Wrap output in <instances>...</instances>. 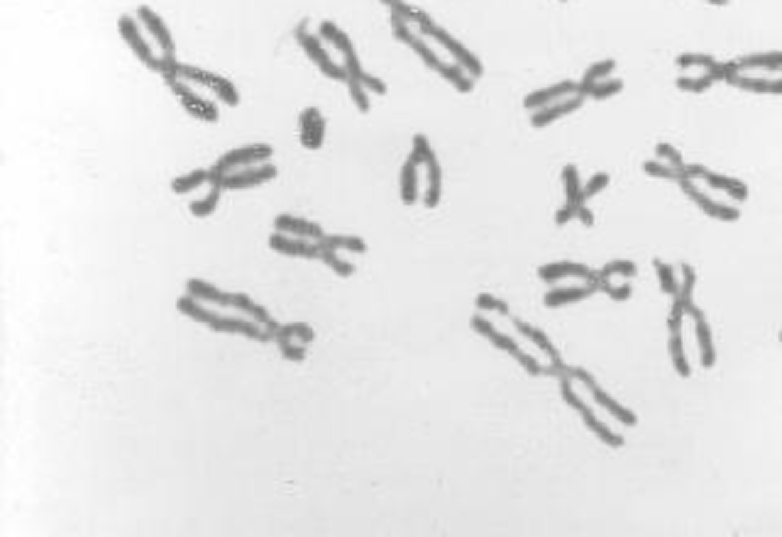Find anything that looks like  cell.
I'll use <instances>...</instances> for the list:
<instances>
[{"mask_svg":"<svg viewBox=\"0 0 782 537\" xmlns=\"http://www.w3.org/2000/svg\"><path fill=\"white\" fill-rule=\"evenodd\" d=\"M560 396H563V401L567 403V406H572L577 413L582 415V420H585V425H587L589 430H592L594 435L599 437V440L604 442V445L616 447V450H619V447H624V437H621L619 433H614V430H609L607 425H604L602 420H599L597 415H594L592 408H589L587 403L580 398V393L575 391V386H572V379H570V376H560Z\"/></svg>","mask_w":782,"mask_h":537,"instance_id":"6da1fadb","label":"cell"},{"mask_svg":"<svg viewBox=\"0 0 782 537\" xmlns=\"http://www.w3.org/2000/svg\"><path fill=\"white\" fill-rule=\"evenodd\" d=\"M418 30H421V35H423V37H431V40L438 42L443 49H448L450 57H453L455 62L460 64L462 69H465L467 74L472 76V79H479V76L484 74V66H482V62H479V59L475 57V54H472L470 49H467L465 44H462L460 40H455V37L450 35L448 30H443V27L435 25L433 20L421 22V25H418Z\"/></svg>","mask_w":782,"mask_h":537,"instance_id":"7a4b0ae2","label":"cell"},{"mask_svg":"<svg viewBox=\"0 0 782 537\" xmlns=\"http://www.w3.org/2000/svg\"><path fill=\"white\" fill-rule=\"evenodd\" d=\"M565 376H570L572 381H580V384H585L587 389H589V393H592V398L599 403V408H602V411H607L611 418L619 420L621 425H629V428H633V425L638 423L636 413L629 411L626 406H621L616 398H611L609 393L604 391L602 386L597 384V381H594V376L589 374L587 369H582V367H567L565 369Z\"/></svg>","mask_w":782,"mask_h":537,"instance_id":"3957f363","label":"cell"},{"mask_svg":"<svg viewBox=\"0 0 782 537\" xmlns=\"http://www.w3.org/2000/svg\"><path fill=\"white\" fill-rule=\"evenodd\" d=\"M296 40H299L301 49L306 52V57L311 59L318 69H321L323 76H328V79H333V81H348V71H345V66L335 64L333 59H330V54L326 52V47H323L321 35L308 32L306 22H301V25L296 27Z\"/></svg>","mask_w":782,"mask_h":537,"instance_id":"277c9868","label":"cell"},{"mask_svg":"<svg viewBox=\"0 0 782 537\" xmlns=\"http://www.w3.org/2000/svg\"><path fill=\"white\" fill-rule=\"evenodd\" d=\"M179 79L208 88V91H211L218 101H223L225 105H238L240 103V91L233 86V83H230L228 79H223V76L213 74V71L201 69V66L181 64L179 66Z\"/></svg>","mask_w":782,"mask_h":537,"instance_id":"5b68a950","label":"cell"},{"mask_svg":"<svg viewBox=\"0 0 782 537\" xmlns=\"http://www.w3.org/2000/svg\"><path fill=\"white\" fill-rule=\"evenodd\" d=\"M164 83L169 86V91L179 98V103L184 105V110L189 115H194L198 120H206V123H216L218 120V105L208 98H201L194 88L189 86V81L179 79V76H167Z\"/></svg>","mask_w":782,"mask_h":537,"instance_id":"8992f818","label":"cell"},{"mask_svg":"<svg viewBox=\"0 0 782 537\" xmlns=\"http://www.w3.org/2000/svg\"><path fill=\"white\" fill-rule=\"evenodd\" d=\"M318 35H321V40L330 42L340 54H343V59H345L343 66H345V71H348V79H362L365 69H362L360 59H357L355 44H352V40L348 37V32L340 30L333 20H323L321 27H318Z\"/></svg>","mask_w":782,"mask_h":537,"instance_id":"52a82bcc","label":"cell"},{"mask_svg":"<svg viewBox=\"0 0 782 537\" xmlns=\"http://www.w3.org/2000/svg\"><path fill=\"white\" fill-rule=\"evenodd\" d=\"M140 20L130 18V15H123V18L118 20V30H120V37L125 40V44L130 47V52L135 54L137 59H140L142 64L147 66L150 71H157L159 74V57L154 54L152 44L145 40V35H142L140 25H137Z\"/></svg>","mask_w":782,"mask_h":537,"instance_id":"ba28073f","label":"cell"},{"mask_svg":"<svg viewBox=\"0 0 782 537\" xmlns=\"http://www.w3.org/2000/svg\"><path fill=\"white\" fill-rule=\"evenodd\" d=\"M274 157V147L264 145V142H255V145H242L235 147L230 152H225L223 157L218 159V166L223 171H235V169H245V166H255V164H264Z\"/></svg>","mask_w":782,"mask_h":537,"instance_id":"9c48e42d","label":"cell"},{"mask_svg":"<svg viewBox=\"0 0 782 537\" xmlns=\"http://www.w3.org/2000/svg\"><path fill=\"white\" fill-rule=\"evenodd\" d=\"M277 166L272 162L264 164H255V166H245V169H235L225 176V191H245V188H255L262 186L267 181L277 179Z\"/></svg>","mask_w":782,"mask_h":537,"instance_id":"30bf717a","label":"cell"},{"mask_svg":"<svg viewBox=\"0 0 782 537\" xmlns=\"http://www.w3.org/2000/svg\"><path fill=\"white\" fill-rule=\"evenodd\" d=\"M680 188L687 193V196H690L692 203H697V208L702 210L704 215H709V218L724 220V223H736V220L741 218L739 208L726 206V203H717L714 198H709L707 193L699 191V188L695 186V181H680Z\"/></svg>","mask_w":782,"mask_h":537,"instance_id":"8fae6325","label":"cell"},{"mask_svg":"<svg viewBox=\"0 0 782 537\" xmlns=\"http://www.w3.org/2000/svg\"><path fill=\"white\" fill-rule=\"evenodd\" d=\"M269 247H272L277 254H284V257H299V259H318V254H321V242L286 235V232H279V230L269 237Z\"/></svg>","mask_w":782,"mask_h":537,"instance_id":"7c38bea8","label":"cell"},{"mask_svg":"<svg viewBox=\"0 0 782 537\" xmlns=\"http://www.w3.org/2000/svg\"><path fill=\"white\" fill-rule=\"evenodd\" d=\"M208 328L213 332H225V335H242V337H247V340H260V342L272 340V335H269L264 325L260 328V323H255V320L235 318V315H218Z\"/></svg>","mask_w":782,"mask_h":537,"instance_id":"4fadbf2b","label":"cell"},{"mask_svg":"<svg viewBox=\"0 0 782 537\" xmlns=\"http://www.w3.org/2000/svg\"><path fill=\"white\" fill-rule=\"evenodd\" d=\"M299 135H301V145L304 149H316L323 147V140H326V118L318 108H306L301 110L299 118Z\"/></svg>","mask_w":782,"mask_h":537,"instance_id":"5bb4252c","label":"cell"},{"mask_svg":"<svg viewBox=\"0 0 782 537\" xmlns=\"http://www.w3.org/2000/svg\"><path fill=\"white\" fill-rule=\"evenodd\" d=\"M137 20L145 25V30L150 32L152 40H157V47L162 49V54H176L172 32H169L167 22L159 18V15L150 8V5H140V8H137Z\"/></svg>","mask_w":782,"mask_h":537,"instance_id":"9a60e30c","label":"cell"},{"mask_svg":"<svg viewBox=\"0 0 782 537\" xmlns=\"http://www.w3.org/2000/svg\"><path fill=\"white\" fill-rule=\"evenodd\" d=\"M582 103H585V96L575 93V96L563 98V101H558V103H550V105H545V108L533 110L531 125L536 127V130H541V127H548L550 123H555V120H560V118H565V115H572L575 110H580Z\"/></svg>","mask_w":782,"mask_h":537,"instance_id":"2e32d148","label":"cell"},{"mask_svg":"<svg viewBox=\"0 0 782 537\" xmlns=\"http://www.w3.org/2000/svg\"><path fill=\"white\" fill-rule=\"evenodd\" d=\"M274 230L286 232V235H294V237H304V240H313V242H321L323 237H326V230H323L318 223H311V220H304V218H296V215H289V213L277 215V220H274Z\"/></svg>","mask_w":782,"mask_h":537,"instance_id":"e0dca14e","label":"cell"},{"mask_svg":"<svg viewBox=\"0 0 782 537\" xmlns=\"http://www.w3.org/2000/svg\"><path fill=\"white\" fill-rule=\"evenodd\" d=\"M575 93H577V83L575 81H560V83H553V86H548V88H541V91L528 93L526 101H523V108L538 110V108H545V105H550V103L563 101V98L575 96Z\"/></svg>","mask_w":782,"mask_h":537,"instance_id":"ac0fdd59","label":"cell"},{"mask_svg":"<svg viewBox=\"0 0 782 537\" xmlns=\"http://www.w3.org/2000/svg\"><path fill=\"white\" fill-rule=\"evenodd\" d=\"M228 308H235V310H238V313H245L250 320H255V323L264 325L269 335H272V330L279 325L277 320L272 318V313H269V310L264 308V306H260V303L252 301V298L247 296V293H230V303H228Z\"/></svg>","mask_w":782,"mask_h":537,"instance_id":"d6986e66","label":"cell"},{"mask_svg":"<svg viewBox=\"0 0 782 537\" xmlns=\"http://www.w3.org/2000/svg\"><path fill=\"white\" fill-rule=\"evenodd\" d=\"M589 274H592V269L580 262H553V264H543V267L538 269V276H541L543 281H548V284H555V281H560V279H570V276H577V279L587 281Z\"/></svg>","mask_w":782,"mask_h":537,"instance_id":"ffe728a7","label":"cell"},{"mask_svg":"<svg viewBox=\"0 0 782 537\" xmlns=\"http://www.w3.org/2000/svg\"><path fill=\"white\" fill-rule=\"evenodd\" d=\"M592 293H597L589 284L585 286H565V289H553L543 296V303L548 308H563V306H572V303H580L589 298Z\"/></svg>","mask_w":782,"mask_h":537,"instance_id":"44dd1931","label":"cell"},{"mask_svg":"<svg viewBox=\"0 0 782 537\" xmlns=\"http://www.w3.org/2000/svg\"><path fill=\"white\" fill-rule=\"evenodd\" d=\"M186 293L198 298V301H203V303H213V306H218V308H228V303H230V293L228 291H220L218 286L208 284V281H203V279H189L186 281Z\"/></svg>","mask_w":782,"mask_h":537,"instance_id":"7402d4cb","label":"cell"},{"mask_svg":"<svg viewBox=\"0 0 782 537\" xmlns=\"http://www.w3.org/2000/svg\"><path fill=\"white\" fill-rule=\"evenodd\" d=\"M514 328L519 330L521 335L526 337V340H531L533 345L538 347V350L548 354L550 364H563V359H560V354H558V350H555V345H553V342H550V337L545 335L543 330L533 328V325H528L526 320H521V318H514Z\"/></svg>","mask_w":782,"mask_h":537,"instance_id":"603a6c76","label":"cell"},{"mask_svg":"<svg viewBox=\"0 0 782 537\" xmlns=\"http://www.w3.org/2000/svg\"><path fill=\"white\" fill-rule=\"evenodd\" d=\"M731 86L741 88V91L748 93H770V96H782V79H761V76H743L736 74L734 79L729 81Z\"/></svg>","mask_w":782,"mask_h":537,"instance_id":"cb8c5ba5","label":"cell"},{"mask_svg":"<svg viewBox=\"0 0 782 537\" xmlns=\"http://www.w3.org/2000/svg\"><path fill=\"white\" fill-rule=\"evenodd\" d=\"M702 181L709 188H717V191L729 193L734 201H746V198H748V186L743 184V181L734 179V176H724V174H717V171H709L707 169V174L702 176Z\"/></svg>","mask_w":782,"mask_h":537,"instance_id":"d4e9b609","label":"cell"},{"mask_svg":"<svg viewBox=\"0 0 782 537\" xmlns=\"http://www.w3.org/2000/svg\"><path fill=\"white\" fill-rule=\"evenodd\" d=\"M695 335H697V347H699V359H702L704 369H712L717 364V350H714V340H712V328H709L707 318H697L695 320Z\"/></svg>","mask_w":782,"mask_h":537,"instance_id":"484cf974","label":"cell"},{"mask_svg":"<svg viewBox=\"0 0 782 537\" xmlns=\"http://www.w3.org/2000/svg\"><path fill=\"white\" fill-rule=\"evenodd\" d=\"M426 193H423V206L426 208H438L440 196H443V169H440L438 159H431L426 164Z\"/></svg>","mask_w":782,"mask_h":537,"instance_id":"4316f807","label":"cell"},{"mask_svg":"<svg viewBox=\"0 0 782 537\" xmlns=\"http://www.w3.org/2000/svg\"><path fill=\"white\" fill-rule=\"evenodd\" d=\"M176 308H179V313L186 315L189 320H196V323H203V325H211L213 320H216L218 315H220V313H216V310L206 308V306H203V301H198V298L189 296V293H186V296H181L179 301H176Z\"/></svg>","mask_w":782,"mask_h":537,"instance_id":"83f0119b","label":"cell"},{"mask_svg":"<svg viewBox=\"0 0 782 537\" xmlns=\"http://www.w3.org/2000/svg\"><path fill=\"white\" fill-rule=\"evenodd\" d=\"M272 340L274 342L294 340V342H301V345H308V342L316 340V332H313L311 325H306V323H286V325H277V328L272 330Z\"/></svg>","mask_w":782,"mask_h":537,"instance_id":"f1b7e54d","label":"cell"},{"mask_svg":"<svg viewBox=\"0 0 782 537\" xmlns=\"http://www.w3.org/2000/svg\"><path fill=\"white\" fill-rule=\"evenodd\" d=\"M401 201L404 206H413L418 201V164L406 159L401 166Z\"/></svg>","mask_w":782,"mask_h":537,"instance_id":"f546056e","label":"cell"},{"mask_svg":"<svg viewBox=\"0 0 782 537\" xmlns=\"http://www.w3.org/2000/svg\"><path fill=\"white\" fill-rule=\"evenodd\" d=\"M741 71L751 69H763V71H782V52H763V54H751L743 57L739 62Z\"/></svg>","mask_w":782,"mask_h":537,"instance_id":"4dcf8cb0","label":"cell"},{"mask_svg":"<svg viewBox=\"0 0 782 537\" xmlns=\"http://www.w3.org/2000/svg\"><path fill=\"white\" fill-rule=\"evenodd\" d=\"M440 76H443L445 81L450 83V86H455L460 93H472L475 91V79H472L470 74H467L465 69H462L460 64H443L438 71Z\"/></svg>","mask_w":782,"mask_h":537,"instance_id":"1f68e13d","label":"cell"},{"mask_svg":"<svg viewBox=\"0 0 782 537\" xmlns=\"http://www.w3.org/2000/svg\"><path fill=\"white\" fill-rule=\"evenodd\" d=\"M225 188L220 184H211V191L206 193V196L201 198V201H191L189 203V210L191 215H196V218H208V215L216 213L218 203H220V196H223Z\"/></svg>","mask_w":782,"mask_h":537,"instance_id":"d6a6232c","label":"cell"},{"mask_svg":"<svg viewBox=\"0 0 782 537\" xmlns=\"http://www.w3.org/2000/svg\"><path fill=\"white\" fill-rule=\"evenodd\" d=\"M323 247H330V249H345V252H352V254H365L367 252V242L362 240V237L357 235H326L321 240Z\"/></svg>","mask_w":782,"mask_h":537,"instance_id":"836d02e7","label":"cell"},{"mask_svg":"<svg viewBox=\"0 0 782 537\" xmlns=\"http://www.w3.org/2000/svg\"><path fill=\"white\" fill-rule=\"evenodd\" d=\"M563 184H565V196L570 206H580V203H587L585 196H582V184H580V171H577L575 164H567L563 169Z\"/></svg>","mask_w":782,"mask_h":537,"instance_id":"e575fe53","label":"cell"},{"mask_svg":"<svg viewBox=\"0 0 782 537\" xmlns=\"http://www.w3.org/2000/svg\"><path fill=\"white\" fill-rule=\"evenodd\" d=\"M208 179H211V171L208 169L189 171V174H184V176H176L172 181V191L184 196V193H191V191H196V188H201L203 184H208Z\"/></svg>","mask_w":782,"mask_h":537,"instance_id":"d590c367","label":"cell"},{"mask_svg":"<svg viewBox=\"0 0 782 537\" xmlns=\"http://www.w3.org/2000/svg\"><path fill=\"white\" fill-rule=\"evenodd\" d=\"M670 359H673L675 372L680 374L682 379H687V376L692 374V367H690V362H687V357H685V345H682V332H673V335H670Z\"/></svg>","mask_w":782,"mask_h":537,"instance_id":"8d00e7d4","label":"cell"},{"mask_svg":"<svg viewBox=\"0 0 782 537\" xmlns=\"http://www.w3.org/2000/svg\"><path fill=\"white\" fill-rule=\"evenodd\" d=\"M318 259H321L328 269H333V274H338V276H352L355 274V264L345 262V259L338 254V249H330V247L321 245V254H318Z\"/></svg>","mask_w":782,"mask_h":537,"instance_id":"74e56055","label":"cell"},{"mask_svg":"<svg viewBox=\"0 0 782 537\" xmlns=\"http://www.w3.org/2000/svg\"><path fill=\"white\" fill-rule=\"evenodd\" d=\"M653 267L655 271H658V281H660V289H663L665 293H670V296H677L680 293V284H677V274L675 269L670 267V264L660 262V259H653Z\"/></svg>","mask_w":782,"mask_h":537,"instance_id":"f35d334b","label":"cell"},{"mask_svg":"<svg viewBox=\"0 0 782 537\" xmlns=\"http://www.w3.org/2000/svg\"><path fill=\"white\" fill-rule=\"evenodd\" d=\"M675 86L680 88V91H685V93H707L709 88L714 86V79L709 74H702V76H680V79L675 81Z\"/></svg>","mask_w":782,"mask_h":537,"instance_id":"ab89813d","label":"cell"},{"mask_svg":"<svg viewBox=\"0 0 782 537\" xmlns=\"http://www.w3.org/2000/svg\"><path fill=\"white\" fill-rule=\"evenodd\" d=\"M391 13H396L404 22H409V25L411 22L413 25H421V22L431 20V15H426L423 10H418V8H413V5L404 3V0H394V3H391Z\"/></svg>","mask_w":782,"mask_h":537,"instance_id":"60d3db41","label":"cell"},{"mask_svg":"<svg viewBox=\"0 0 782 537\" xmlns=\"http://www.w3.org/2000/svg\"><path fill=\"white\" fill-rule=\"evenodd\" d=\"M348 88H350V98L355 103V108L360 113H370L372 110V101H370V91L365 88V83L360 79H348Z\"/></svg>","mask_w":782,"mask_h":537,"instance_id":"b9f144b4","label":"cell"},{"mask_svg":"<svg viewBox=\"0 0 782 537\" xmlns=\"http://www.w3.org/2000/svg\"><path fill=\"white\" fill-rule=\"evenodd\" d=\"M643 171H646L648 176H653V179H668V181H677V184L682 181V169H675V166L663 164V162H646L643 164Z\"/></svg>","mask_w":782,"mask_h":537,"instance_id":"7bdbcfd3","label":"cell"},{"mask_svg":"<svg viewBox=\"0 0 782 537\" xmlns=\"http://www.w3.org/2000/svg\"><path fill=\"white\" fill-rule=\"evenodd\" d=\"M411 162H416L418 166H426L428 162H431V159H435V152H433V147H431V142H428V137L426 135H416V137H413V147H411Z\"/></svg>","mask_w":782,"mask_h":537,"instance_id":"ee69618b","label":"cell"},{"mask_svg":"<svg viewBox=\"0 0 782 537\" xmlns=\"http://www.w3.org/2000/svg\"><path fill=\"white\" fill-rule=\"evenodd\" d=\"M624 91V81L621 79H604L599 83H594L592 91H589V98H594V101H607V98L616 96V93Z\"/></svg>","mask_w":782,"mask_h":537,"instance_id":"f6af8a7d","label":"cell"},{"mask_svg":"<svg viewBox=\"0 0 782 537\" xmlns=\"http://www.w3.org/2000/svg\"><path fill=\"white\" fill-rule=\"evenodd\" d=\"M614 69H616L614 59H602V62L592 64L585 71V79H582V83H599V81L609 79V76L614 74Z\"/></svg>","mask_w":782,"mask_h":537,"instance_id":"bcb514c9","label":"cell"},{"mask_svg":"<svg viewBox=\"0 0 782 537\" xmlns=\"http://www.w3.org/2000/svg\"><path fill=\"white\" fill-rule=\"evenodd\" d=\"M475 306H477V310H482V313L509 315V306H506L504 301H499V298H494L492 293H479V296L475 298Z\"/></svg>","mask_w":782,"mask_h":537,"instance_id":"7dc6e473","label":"cell"},{"mask_svg":"<svg viewBox=\"0 0 782 537\" xmlns=\"http://www.w3.org/2000/svg\"><path fill=\"white\" fill-rule=\"evenodd\" d=\"M717 64V59L709 57V54H680L677 57V66L680 69H695V66H699V69H712V66Z\"/></svg>","mask_w":782,"mask_h":537,"instance_id":"c3c4849f","label":"cell"},{"mask_svg":"<svg viewBox=\"0 0 782 537\" xmlns=\"http://www.w3.org/2000/svg\"><path fill=\"white\" fill-rule=\"evenodd\" d=\"M277 345H279V350H282V357L286 362H304L306 359V345H301V342L279 340Z\"/></svg>","mask_w":782,"mask_h":537,"instance_id":"681fc988","label":"cell"},{"mask_svg":"<svg viewBox=\"0 0 782 537\" xmlns=\"http://www.w3.org/2000/svg\"><path fill=\"white\" fill-rule=\"evenodd\" d=\"M655 157L663 159L665 164L675 166V169H682V166H685V159H682V154L677 152L673 145H668V142H660V145H655Z\"/></svg>","mask_w":782,"mask_h":537,"instance_id":"f907efd6","label":"cell"},{"mask_svg":"<svg viewBox=\"0 0 782 537\" xmlns=\"http://www.w3.org/2000/svg\"><path fill=\"white\" fill-rule=\"evenodd\" d=\"M602 271L609 276V279L611 276H626V279H631V276L638 274V267L633 262H629V259H616V262H609Z\"/></svg>","mask_w":782,"mask_h":537,"instance_id":"816d5d0a","label":"cell"},{"mask_svg":"<svg viewBox=\"0 0 782 537\" xmlns=\"http://www.w3.org/2000/svg\"><path fill=\"white\" fill-rule=\"evenodd\" d=\"M607 186H609V174L607 171H599V174H594L592 179L587 181V186H582V196H585V201H589V198L599 196Z\"/></svg>","mask_w":782,"mask_h":537,"instance_id":"f5cc1de1","label":"cell"},{"mask_svg":"<svg viewBox=\"0 0 782 537\" xmlns=\"http://www.w3.org/2000/svg\"><path fill=\"white\" fill-rule=\"evenodd\" d=\"M360 81L365 83L367 91L377 93V96H384V93H387V83H384L382 79H377V76L367 74V71H365V74H362V79H360Z\"/></svg>","mask_w":782,"mask_h":537,"instance_id":"db71d44e","label":"cell"},{"mask_svg":"<svg viewBox=\"0 0 782 537\" xmlns=\"http://www.w3.org/2000/svg\"><path fill=\"white\" fill-rule=\"evenodd\" d=\"M707 174V166L702 164H685L682 166V181H697Z\"/></svg>","mask_w":782,"mask_h":537,"instance_id":"11a10c76","label":"cell"},{"mask_svg":"<svg viewBox=\"0 0 782 537\" xmlns=\"http://www.w3.org/2000/svg\"><path fill=\"white\" fill-rule=\"evenodd\" d=\"M607 293H609L611 301H629L631 293H633V286H631V284H621V286H614V284H611Z\"/></svg>","mask_w":782,"mask_h":537,"instance_id":"9f6ffc18","label":"cell"},{"mask_svg":"<svg viewBox=\"0 0 782 537\" xmlns=\"http://www.w3.org/2000/svg\"><path fill=\"white\" fill-rule=\"evenodd\" d=\"M575 210H577L575 206H570V203H565V206L560 208L558 213H555V225H567L572 218H575Z\"/></svg>","mask_w":782,"mask_h":537,"instance_id":"6f0895ef","label":"cell"},{"mask_svg":"<svg viewBox=\"0 0 782 537\" xmlns=\"http://www.w3.org/2000/svg\"><path fill=\"white\" fill-rule=\"evenodd\" d=\"M575 218L580 220L582 225H587V228H592V225H594V213L587 208V203H580V206H577Z\"/></svg>","mask_w":782,"mask_h":537,"instance_id":"680465c9","label":"cell"},{"mask_svg":"<svg viewBox=\"0 0 782 537\" xmlns=\"http://www.w3.org/2000/svg\"><path fill=\"white\" fill-rule=\"evenodd\" d=\"M712 5H729V0H709Z\"/></svg>","mask_w":782,"mask_h":537,"instance_id":"91938a15","label":"cell"},{"mask_svg":"<svg viewBox=\"0 0 782 537\" xmlns=\"http://www.w3.org/2000/svg\"><path fill=\"white\" fill-rule=\"evenodd\" d=\"M382 3H387V5H391V3H394V0H382Z\"/></svg>","mask_w":782,"mask_h":537,"instance_id":"94428289","label":"cell"},{"mask_svg":"<svg viewBox=\"0 0 782 537\" xmlns=\"http://www.w3.org/2000/svg\"><path fill=\"white\" fill-rule=\"evenodd\" d=\"M780 342H782V332H780Z\"/></svg>","mask_w":782,"mask_h":537,"instance_id":"6125c7cd","label":"cell"}]
</instances>
